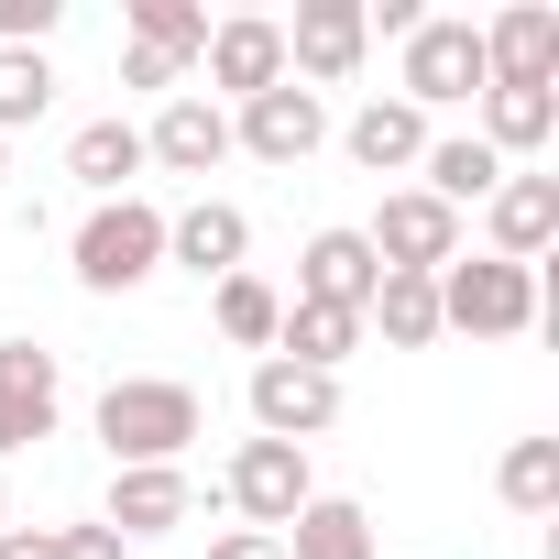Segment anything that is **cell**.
Returning a JSON list of instances; mask_svg holds the SVG:
<instances>
[{"label": "cell", "instance_id": "6da1fadb", "mask_svg": "<svg viewBox=\"0 0 559 559\" xmlns=\"http://www.w3.org/2000/svg\"><path fill=\"white\" fill-rule=\"evenodd\" d=\"M99 439H110V472H165L187 461V439H209V406L176 373H121L99 395Z\"/></svg>", "mask_w": 559, "mask_h": 559}, {"label": "cell", "instance_id": "7a4b0ae2", "mask_svg": "<svg viewBox=\"0 0 559 559\" xmlns=\"http://www.w3.org/2000/svg\"><path fill=\"white\" fill-rule=\"evenodd\" d=\"M165 274V209L154 198H99L78 219V286L88 297H132Z\"/></svg>", "mask_w": 559, "mask_h": 559}, {"label": "cell", "instance_id": "3957f363", "mask_svg": "<svg viewBox=\"0 0 559 559\" xmlns=\"http://www.w3.org/2000/svg\"><path fill=\"white\" fill-rule=\"evenodd\" d=\"M439 330H472V341L537 330V263H493V252L439 263Z\"/></svg>", "mask_w": 559, "mask_h": 559}, {"label": "cell", "instance_id": "277c9868", "mask_svg": "<svg viewBox=\"0 0 559 559\" xmlns=\"http://www.w3.org/2000/svg\"><path fill=\"white\" fill-rule=\"evenodd\" d=\"M252 439H286V450H308V439H330L341 428V373H308V362H252Z\"/></svg>", "mask_w": 559, "mask_h": 559}, {"label": "cell", "instance_id": "5b68a950", "mask_svg": "<svg viewBox=\"0 0 559 559\" xmlns=\"http://www.w3.org/2000/svg\"><path fill=\"white\" fill-rule=\"evenodd\" d=\"M493 78H483V23H450V12H428L417 34H406V110H461V99H483Z\"/></svg>", "mask_w": 559, "mask_h": 559}, {"label": "cell", "instance_id": "8992f818", "mask_svg": "<svg viewBox=\"0 0 559 559\" xmlns=\"http://www.w3.org/2000/svg\"><path fill=\"white\" fill-rule=\"evenodd\" d=\"M219 493L241 504V526L286 537V526H297V504L319 493V472H308V450H286V439H241V450H230V472H219Z\"/></svg>", "mask_w": 559, "mask_h": 559}, {"label": "cell", "instance_id": "52a82bcc", "mask_svg": "<svg viewBox=\"0 0 559 559\" xmlns=\"http://www.w3.org/2000/svg\"><path fill=\"white\" fill-rule=\"evenodd\" d=\"M319 143H330V99H319V88H297V78L230 110V154H252V165H308Z\"/></svg>", "mask_w": 559, "mask_h": 559}, {"label": "cell", "instance_id": "ba28073f", "mask_svg": "<svg viewBox=\"0 0 559 559\" xmlns=\"http://www.w3.org/2000/svg\"><path fill=\"white\" fill-rule=\"evenodd\" d=\"M362 241H373L384 274H439V263H461V209H439L428 187H395Z\"/></svg>", "mask_w": 559, "mask_h": 559}, {"label": "cell", "instance_id": "9c48e42d", "mask_svg": "<svg viewBox=\"0 0 559 559\" xmlns=\"http://www.w3.org/2000/svg\"><path fill=\"white\" fill-rule=\"evenodd\" d=\"M373 23H362V0H297V23H286V78L297 88H341L362 67Z\"/></svg>", "mask_w": 559, "mask_h": 559}, {"label": "cell", "instance_id": "30bf717a", "mask_svg": "<svg viewBox=\"0 0 559 559\" xmlns=\"http://www.w3.org/2000/svg\"><path fill=\"white\" fill-rule=\"evenodd\" d=\"M56 406H67V373H56V352H34V341H0V461H12V450H34V439H56Z\"/></svg>", "mask_w": 559, "mask_h": 559}, {"label": "cell", "instance_id": "8fae6325", "mask_svg": "<svg viewBox=\"0 0 559 559\" xmlns=\"http://www.w3.org/2000/svg\"><path fill=\"white\" fill-rule=\"evenodd\" d=\"M198 67H209V88H230V99H263V88H286V23H263V12H230V23H209Z\"/></svg>", "mask_w": 559, "mask_h": 559}, {"label": "cell", "instance_id": "7c38bea8", "mask_svg": "<svg viewBox=\"0 0 559 559\" xmlns=\"http://www.w3.org/2000/svg\"><path fill=\"white\" fill-rule=\"evenodd\" d=\"M483 78L493 88H559V12L548 0H515V12L483 23Z\"/></svg>", "mask_w": 559, "mask_h": 559}, {"label": "cell", "instance_id": "4fadbf2b", "mask_svg": "<svg viewBox=\"0 0 559 559\" xmlns=\"http://www.w3.org/2000/svg\"><path fill=\"white\" fill-rule=\"evenodd\" d=\"M143 165H165V176H209V165H230V110L198 99V88H176V99L154 110V132H143Z\"/></svg>", "mask_w": 559, "mask_h": 559}, {"label": "cell", "instance_id": "5bb4252c", "mask_svg": "<svg viewBox=\"0 0 559 559\" xmlns=\"http://www.w3.org/2000/svg\"><path fill=\"white\" fill-rule=\"evenodd\" d=\"M198 515V483H187V461H165V472H110V504H99V526L132 548V537H165V526H187Z\"/></svg>", "mask_w": 559, "mask_h": 559}, {"label": "cell", "instance_id": "9a60e30c", "mask_svg": "<svg viewBox=\"0 0 559 559\" xmlns=\"http://www.w3.org/2000/svg\"><path fill=\"white\" fill-rule=\"evenodd\" d=\"M373 286H384V263H373L362 230H319V241L297 252V297H308V308H352V319H362Z\"/></svg>", "mask_w": 559, "mask_h": 559}, {"label": "cell", "instance_id": "2e32d148", "mask_svg": "<svg viewBox=\"0 0 559 559\" xmlns=\"http://www.w3.org/2000/svg\"><path fill=\"white\" fill-rule=\"evenodd\" d=\"M241 252H252V219H241L230 198H198V209H176V219H165V263H187L198 286L241 274Z\"/></svg>", "mask_w": 559, "mask_h": 559}, {"label": "cell", "instance_id": "e0dca14e", "mask_svg": "<svg viewBox=\"0 0 559 559\" xmlns=\"http://www.w3.org/2000/svg\"><path fill=\"white\" fill-rule=\"evenodd\" d=\"M483 219H493V263H537L559 241V176H504L483 198Z\"/></svg>", "mask_w": 559, "mask_h": 559}, {"label": "cell", "instance_id": "ac0fdd59", "mask_svg": "<svg viewBox=\"0 0 559 559\" xmlns=\"http://www.w3.org/2000/svg\"><path fill=\"white\" fill-rule=\"evenodd\" d=\"M341 143H352L362 176H406V165L428 154V110H406V99H362V110L341 121Z\"/></svg>", "mask_w": 559, "mask_h": 559}, {"label": "cell", "instance_id": "d6986e66", "mask_svg": "<svg viewBox=\"0 0 559 559\" xmlns=\"http://www.w3.org/2000/svg\"><path fill=\"white\" fill-rule=\"evenodd\" d=\"M352 352H362V319H352V308H308V297H286V319H274V362L341 373Z\"/></svg>", "mask_w": 559, "mask_h": 559}, {"label": "cell", "instance_id": "ffe728a7", "mask_svg": "<svg viewBox=\"0 0 559 559\" xmlns=\"http://www.w3.org/2000/svg\"><path fill=\"white\" fill-rule=\"evenodd\" d=\"M286 559H373V515L352 493H308L286 526Z\"/></svg>", "mask_w": 559, "mask_h": 559}, {"label": "cell", "instance_id": "44dd1931", "mask_svg": "<svg viewBox=\"0 0 559 559\" xmlns=\"http://www.w3.org/2000/svg\"><path fill=\"white\" fill-rule=\"evenodd\" d=\"M362 330H384V352H428L439 341V274H384Z\"/></svg>", "mask_w": 559, "mask_h": 559}, {"label": "cell", "instance_id": "7402d4cb", "mask_svg": "<svg viewBox=\"0 0 559 559\" xmlns=\"http://www.w3.org/2000/svg\"><path fill=\"white\" fill-rule=\"evenodd\" d=\"M472 143H493V154L559 143V88H483V132H472Z\"/></svg>", "mask_w": 559, "mask_h": 559}, {"label": "cell", "instance_id": "603a6c76", "mask_svg": "<svg viewBox=\"0 0 559 559\" xmlns=\"http://www.w3.org/2000/svg\"><path fill=\"white\" fill-rule=\"evenodd\" d=\"M67 176H78V187H99V198H132V176H143V132H132V121H78Z\"/></svg>", "mask_w": 559, "mask_h": 559}, {"label": "cell", "instance_id": "cb8c5ba5", "mask_svg": "<svg viewBox=\"0 0 559 559\" xmlns=\"http://www.w3.org/2000/svg\"><path fill=\"white\" fill-rule=\"evenodd\" d=\"M417 165H428V198H439V209H472V198H493V187H504V154H493V143H472V132L428 143Z\"/></svg>", "mask_w": 559, "mask_h": 559}, {"label": "cell", "instance_id": "d4e9b609", "mask_svg": "<svg viewBox=\"0 0 559 559\" xmlns=\"http://www.w3.org/2000/svg\"><path fill=\"white\" fill-rule=\"evenodd\" d=\"M209 308H219V341H241V352H274V319H286V297H274L252 263H241V274H219V297H209Z\"/></svg>", "mask_w": 559, "mask_h": 559}, {"label": "cell", "instance_id": "484cf974", "mask_svg": "<svg viewBox=\"0 0 559 559\" xmlns=\"http://www.w3.org/2000/svg\"><path fill=\"white\" fill-rule=\"evenodd\" d=\"M493 493H504L515 515H559V439H515V450L493 461Z\"/></svg>", "mask_w": 559, "mask_h": 559}, {"label": "cell", "instance_id": "4316f807", "mask_svg": "<svg viewBox=\"0 0 559 559\" xmlns=\"http://www.w3.org/2000/svg\"><path fill=\"white\" fill-rule=\"evenodd\" d=\"M45 110H56L45 45H0V132H23V121H45Z\"/></svg>", "mask_w": 559, "mask_h": 559}, {"label": "cell", "instance_id": "83f0119b", "mask_svg": "<svg viewBox=\"0 0 559 559\" xmlns=\"http://www.w3.org/2000/svg\"><path fill=\"white\" fill-rule=\"evenodd\" d=\"M132 45H154V56L198 67V45H209V12H198V0H132Z\"/></svg>", "mask_w": 559, "mask_h": 559}, {"label": "cell", "instance_id": "f1b7e54d", "mask_svg": "<svg viewBox=\"0 0 559 559\" xmlns=\"http://www.w3.org/2000/svg\"><path fill=\"white\" fill-rule=\"evenodd\" d=\"M67 0H0V45H45Z\"/></svg>", "mask_w": 559, "mask_h": 559}, {"label": "cell", "instance_id": "f546056e", "mask_svg": "<svg viewBox=\"0 0 559 559\" xmlns=\"http://www.w3.org/2000/svg\"><path fill=\"white\" fill-rule=\"evenodd\" d=\"M176 78H187V67H176V56H154V45H132V56H121V88H176Z\"/></svg>", "mask_w": 559, "mask_h": 559}, {"label": "cell", "instance_id": "4dcf8cb0", "mask_svg": "<svg viewBox=\"0 0 559 559\" xmlns=\"http://www.w3.org/2000/svg\"><path fill=\"white\" fill-rule=\"evenodd\" d=\"M56 559H132L110 526H56Z\"/></svg>", "mask_w": 559, "mask_h": 559}, {"label": "cell", "instance_id": "1f68e13d", "mask_svg": "<svg viewBox=\"0 0 559 559\" xmlns=\"http://www.w3.org/2000/svg\"><path fill=\"white\" fill-rule=\"evenodd\" d=\"M209 559H286V537H263V526H230V537H209Z\"/></svg>", "mask_w": 559, "mask_h": 559}, {"label": "cell", "instance_id": "d6a6232c", "mask_svg": "<svg viewBox=\"0 0 559 559\" xmlns=\"http://www.w3.org/2000/svg\"><path fill=\"white\" fill-rule=\"evenodd\" d=\"M0 559H56V526H0Z\"/></svg>", "mask_w": 559, "mask_h": 559}, {"label": "cell", "instance_id": "836d02e7", "mask_svg": "<svg viewBox=\"0 0 559 559\" xmlns=\"http://www.w3.org/2000/svg\"><path fill=\"white\" fill-rule=\"evenodd\" d=\"M0 526H12V493H0Z\"/></svg>", "mask_w": 559, "mask_h": 559}]
</instances>
